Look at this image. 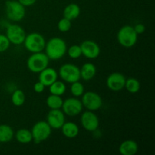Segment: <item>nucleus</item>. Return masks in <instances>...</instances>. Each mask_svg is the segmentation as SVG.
<instances>
[{
    "mask_svg": "<svg viewBox=\"0 0 155 155\" xmlns=\"http://www.w3.org/2000/svg\"><path fill=\"white\" fill-rule=\"evenodd\" d=\"M71 92L74 97H80L84 93V86L79 81L71 83Z\"/></svg>",
    "mask_w": 155,
    "mask_h": 155,
    "instance_id": "obj_26",
    "label": "nucleus"
},
{
    "mask_svg": "<svg viewBox=\"0 0 155 155\" xmlns=\"http://www.w3.org/2000/svg\"><path fill=\"white\" fill-rule=\"evenodd\" d=\"M8 18L12 21H20L25 16V8L16 0H8L5 3Z\"/></svg>",
    "mask_w": 155,
    "mask_h": 155,
    "instance_id": "obj_5",
    "label": "nucleus"
},
{
    "mask_svg": "<svg viewBox=\"0 0 155 155\" xmlns=\"http://www.w3.org/2000/svg\"><path fill=\"white\" fill-rule=\"evenodd\" d=\"M12 101L13 104L16 107H20L23 105L25 101V95L24 92L21 89H17L13 92L12 95Z\"/></svg>",
    "mask_w": 155,
    "mask_h": 155,
    "instance_id": "obj_25",
    "label": "nucleus"
},
{
    "mask_svg": "<svg viewBox=\"0 0 155 155\" xmlns=\"http://www.w3.org/2000/svg\"><path fill=\"white\" fill-rule=\"evenodd\" d=\"M49 63V58L44 53L36 52L33 53L27 60V68L33 73H40L45 68H48Z\"/></svg>",
    "mask_w": 155,
    "mask_h": 155,
    "instance_id": "obj_2",
    "label": "nucleus"
},
{
    "mask_svg": "<svg viewBox=\"0 0 155 155\" xmlns=\"http://www.w3.org/2000/svg\"><path fill=\"white\" fill-rule=\"evenodd\" d=\"M82 54L89 59H95L100 54V47L95 42L92 40H85L80 45Z\"/></svg>",
    "mask_w": 155,
    "mask_h": 155,
    "instance_id": "obj_14",
    "label": "nucleus"
},
{
    "mask_svg": "<svg viewBox=\"0 0 155 155\" xmlns=\"http://www.w3.org/2000/svg\"><path fill=\"white\" fill-rule=\"evenodd\" d=\"M80 71V78L84 80H90L93 78L96 74V68L92 63H86L83 65Z\"/></svg>",
    "mask_w": 155,
    "mask_h": 155,
    "instance_id": "obj_19",
    "label": "nucleus"
},
{
    "mask_svg": "<svg viewBox=\"0 0 155 155\" xmlns=\"http://www.w3.org/2000/svg\"><path fill=\"white\" fill-rule=\"evenodd\" d=\"M59 76L64 81L72 83L80 79V68L72 64H65L59 69Z\"/></svg>",
    "mask_w": 155,
    "mask_h": 155,
    "instance_id": "obj_7",
    "label": "nucleus"
},
{
    "mask_svg": "<svg viewBox=\"0 0 155 155\" xmlns=\"http://www.w3.org/2000/svg\"><path fill=\"white\" fill-rule=\"evenodd\" d=\"M139 150L136 142L133 140H126L120 144L119 151L122 155H135Z\"/></svg>",
    "mask_w": 155,
    "mask_h": 155,
    "instance_id": "obj_16",
    "label": "nucleus"
},
{
    "mask_svg": "<svg viewBox=\"0 0 155 155\" xmlns=\"http://www.w3.org/2000/svg\"><path fill=\"white\" fill-rule=\"evenodd\" d=\"M31 133L34 142L39 144L49 137L51 133V128L46 121H39L34 124Z\"/></svg>",
    "mask_w": 155,
    "mask_h": 155,
    "instance_id": "obj_6",
    "label": "nucleus"
},
{
    "mask_svg": "<svg viewBox=\"0 0 155 155\" xmlns=\"http://www.w3.org/2000/svg\"><path fill=\"white\" fill-rule=\"evenodd\" d=\"M14 131L12 127L6 124L0 125V142L6 143L13 139Z\"/></svg>",
    "mask_w": 155,
    "mask_h": 155,
    "instance_id": "obj_20",
    "label": "nucleus"
},
{
    "mask_svg": "<svg viewBox=\"0 0 155 155\" xmlns=\"http://www.w3.org/2000/svg\"><path fill=\"white\" fill-rule=\"evenodd\" d=\"M83 95L82 104L86 109L94 111L101 108L102 105V99L98 94L94 92H87Z\"/></svg>",
    "mask_w": 155,
    "mask_h": 155,
    "instance_id": "obj_9",
    "label": "nucleus"
},
{
    "mask_svg": "<svg viewBox=\"0 0 155 155\" xmlns=\"http://www.w3.org/2000/svg\"><path fill=\"white\" fill-rule=\"evenodd\" d=\"M68 55L73 59L79 58L82 55V51L80 45H73L69 48L68 51Z\"/></svg>",
    "mask_w": 155,
    "mask_h": 155,
    "instance_id": "obj_27",
    "label": "nucleus"
},
{
    "mask_svg": "<svg viewBox=\"0 0 155 155\" xmlns=\"http://www.w3.org/2000/svg\"><path fill=\"white\" fill-rule=\"evenodd\" d=\"M24 46L29 51L33 53L41 52L45 49V40L39 33H32L26 36L24 39Z\"/></svg>",
    "mask_w": 155,
    "mask_h": 155,
    "instance_id": "obj_4",
    "label": "nucleus"
},
{
    "mask_svg": "<svg viewBox=\"0 0 155 155\" xmlns=\"http://www.w3.org/2000/svg\"><path fill=\"white\" fill-rule=\"evenodd\" d=\"M138 34L131 26L126 25L120 29L117 33L118 42L125 48H131L137 42Z\"/></svg>",
    "mask_w": 155,
    "mask_h": 155,
    "instance_id": "obj_3",
    "label": "nucleus"
},
{
    "mask_svg": "<svg viewBox=\"0 0 155 155\" xmlns=\"http://www.w3.org/2000/svg\"><path fill=\"white\" fill-rule=\"evenodd\" d=\"M124 88L130 93H136L140 89V83L135 78H129L128 80H126Z\"/></svg>",
    "mask_w": 155,
    "mask_h": 155,
    "instance_id": "obj_24",
    "label": "nucleus"
},
{
    "mask_svg": "<svg viewBox=\"0 0 155 155\" xmlns=\"http://www.w3.org/2000/svg\"><path fill=\"white\" fill-rule=\"evenodd\" d=\"M45 54L52 61L58 60L65 54L67 51L66 42L59 37L51 38L45 43Z\"/></svg>",
    "mask_w": 155,
    "mask_h": 155,
    "instance_id": "obj_1",
    "label": "nucleus"
},
{
    "mask_svg": "<svg viewBox=\"0 0 155 155\" xmlns=\"http://www.w3.org/2000/svg\"><path fill=\"white\" fill-rule=\"evenodd\" d=\"M106 83L110 90L118 92L124 89L125 87L126 78L124 75L120 73L115 72L108 76Z\"/></svg>",
    "mask_w": 155,
    "mask_h": 155,
    "instance_id": "obj_12",
    "label": "nucleus"
},
{
    "mask_svg": "<svg viewBox=\"0 0 155 155\" xmlns=\"http://www.w3.org/2000/svg\"><path fill=\"white\" fill-rule=\"evenodd\" d=\"M62 110L64 114L71 117L80 114L83 110L82 101L75 98H69L63 101Z\"/></svg>",
    "mask_w": 155,
    "mask_h": 155,
    "instance_id": "obj_10",
    "label": "nucleus"
},
{
    "mask_svg": "<svg viewBox=\"0 0 155 155\" xmlns=\"http://www.w3.org/2000/svg\"><path fill=\"white\" fill-rule=\"evenodd\" d=\"M18 2L25 7V6H31L34 5L36 0H18Z\"/></svg>",
    "mask_w": 155,
    "mask_h": 155,
    "instance_id": "obj_32",
    "label": "nucleus"
},
{
    "mask_svg": "<svg viewBox=\"0 0 155 155\" xmlns=\"http://www.w3.org/2000/svg\"><path fill=\"white\" fill-rule=\"evenodd\" d=\"M81 124L89 132H94L98 128L99 120L97 115L91 110L86 111L81 116Z\"/></svg>",
    "mask_w": 155,
    "mask_h": 155,
    "instance_id": "obj_11",
    "label": "nucleus"
},
{
    "mask_svg": "<svg viewBox=\"0 0 155 155\" xmlns=\"http://www.w3.org/2000/svg\"><path fill=\"white\" fill-rule=\"evenodd\" d=\"M10 46V42L7 36L0 34V52L6 51Z\"/></svg>",
    "mask_w": 155,
    "mask_h": 155,
    "instance_id": "obj_29",
    "label": "nucleus"
},
{
    "mask_svg": "<svg viewBox=\"0 0 155 155\" xmlns=\"http://www.w3.org/2000/svg\"><path fill=\"white\" fill-rule=\"evenodd\" d=\"M66 91V86L63 82L58 81L56 80L55 82L49 86V92L52 95H59L61 96Z\"/></svg>",
    "mask_w": 155,
    "mask_h": 155,
    "instance_id": "obj_23",
    "label": "nucleus"
},
{
    "mask_svg": "<svg viewBox=\"0 0 155 155\" xmlns=\"http://www.w3.org/2000/svg\"><path fill=\"white\" fill-rule=\"evenodd\" d=\"M45 87V86H44L41 82L39 81L34 84V86H33V90H34L36 93H41V92H42L44 91Z\"/></svg>",
    "mask_w": 155,
    "mask_h": 155,
    "instance_id": "obj_30",
    "label": "nucleus"
},
{
    "mask_svg": "<svg viewBox=\"0 0 155 155\" xmlns=\"http://www.w3.org/2000/svg\"><path fill=\"white\" fill-rule=\"evenodd\" d=\"M39 74V81L45 86H49L58 79L57 71L53 68H46Z\"/></svg>",
    "mask_w": 155,
    "mask_h": 155,
    "instance_id": "obj_15",
    "label": "nucleus"
},
{
    "mask_svg": "<svg viewBox=\"0 0 155 155\" xmlns=\"http://www.w3.org/2000/svg\"><path fill=\"white\" fill-rule=\"evenodd\" d=\"M17 141L21 144H28L33 140L32 133L27 129H21L18 130L15 135Z\"/></svg>",
    "mask_w": 155,
    "mask_h": 155,
    "instance_id": "obj_21",
    "label": "nucleus"
},
{
    "mask_svg": "<svg viewBox=\"0 0 155 155\" xmlns=\"http://www.w3.org/2000/svg\"><path fill=\"white\" fill-rule=\"evenodd\" d=\"M63 101L61 96L51 94L47 98L46 104L50 109H60L61 108Z\"/></svg>",
    "mask_w": 155,
    "mask_h": 155,
    "instance_id": "obj_22",
    "label": "nucleus"
},
{
    "mask_svg": "<svg viewBox=\"0 0 155 155\" xmlns=\"http://www.w3.org/2000/svg\"><path fill=\"white\" fill-rule=\"evenodd\" d=\"M133 28H134L135 31H136V33H137V34H142V33H143L145 30V25L142 24H136Z\"/></svg>",
    "mask_w": 155,
    "mask_h": 155,
    "instance_id": "obj_31",
    "label": "nucleus"
},
{
    "mask_svg": "<svg viewBox=\"0 0 155 155\" xmlns=\"http://www.w3.org/2000/svg\"><path fill=\"white\" fill-rule=\"evenodd\" d=\"M80 14V8L78 5L75 4V3H71L64 9L63 15L64 18H67V19L70 20V21H73L75 20L79 17Z\"/></svg>",
    "mask_w": 155,
    "mask_h": 155,
    "instance_id": "obj_18",
    "label": "nucleus"
},
{
    "mask_svg": "<svg viewBox=\"0 0 155 155\" xmlns=\"http://www.w3.org/2000/svg\"><path fill=\"white\" fill-rule=\"evenodd\" d=\"M61 132L65 137L68 139H74L77 137L79 134L78 126L73 122L64 123L61 127Z\"/></svg>",
    "mask_w": 155,
    "mask_h": 155,
    "instance_id": "obj_17",
    "label": "nucleus"
},
{
    "mask_svg": "<svg viewBox=\"0 0 155 155\" xmlns=\"http://www.w3.org/2000/svg\"><path fill=\"white\" fill-rule=\"evenodd\" d=\"M71 21L67 19V18H63L59 21L58 24V28L61 32H68L71 30Z\"/></svg>",
    "mask_w": 155,
    "mask_h": 155,
    "instance_id": "obj_28",
    "label": "nucleus"
},
{
    "mask_svg": "<svg viewBox=\"0 0 155 155\" xmlns=\"http://www.w3.org/2000/svg\"><path fill=\"white\" fill-rule=\"evenodd\" d=\"M6 36L10 43L14 45H21L24 43L26 33L21 26L18 24H11L6 30Z\"/></svg>",
    "mask_w": 155,
    "mask_h": 155,
    "instance_id": "obj_8",
    "label": "nucleus"
},
{
    "mask_svg": "<svg viewBox=\"0 0 155 155\" xmlns=\"http://www.w3.org/2000/svg\"><path fill=\"white\" fill-rule=\"evenodd\" d=\"M47 123L52 129H61L65 123V117L60 109H51L47 115Z\"/></svg>",
    "mask_w": 155,
    "mask_h": 155,
    "instance_id": "obj_13",
    "label": "nucleus"
}]
</instances>
